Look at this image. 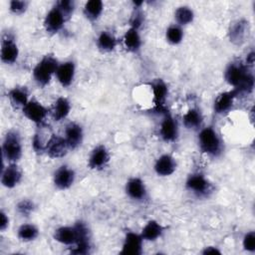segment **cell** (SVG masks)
Here are the masks:
<instances>
[{
  "label": "cell",
  "mask_w": 255,
  "mask_h": 255,
  "mask_svg": "<svg viewBox=\"0 0 255 255\" xmlns=\"http://www.w3.org/2000/svg\"><path fill=\"white\" fill-rule=\"evenodd\" d=\"M197 143L199 150L211 158L220 157L225 150L224 140L213 126H203L197 131Z\"/></svg>",
  "instance_id": "7a4b0ae2"
},
{
  "label": "cell",
  "mask_w": 255,
  "mask_h": 255,
  "mask_svg": "<svg viewBox=\"0 0 255 255\" xmlns=\"http://www.w3.org/2000/svg\"><path fill=\"white\" fill-rule=\"evenodd\" d=\"M239 93L235 89H230L224 92H221L216 96L213 102V112L216 115L222 116L229 113L235 103V100L238 98Z\"/></svg>",
  "instance_id": "ac0fdd59"
},
{
  "label": "cell",
  "mask_w": 255,
  "mask_h": 255,
  "mask_svg": "<svg viewBox=\"0 0 255 255\" xmlns=\"http://www.w3.org/2000/svg\"><path fill=\"white\" fill-rule=\"evenodd\" d=\"M149 87L152 94L154 109L157 113H160V115H162L167 111L165 108V103L169 95L168 85L163 79L157 78V79H153L149 83Z\"/></svg>",
  "instance_id": "8fae6325"
},
{
  "label": "cell",
  "mask_w": 255,
  "mask_h": 255,
  "mask_svg": "<svg viewBox=\"0 0 255 255\" xmlns=\"http://www.w3.org/2000/svg\"><path fill=\"white\" fill-rule=\"evenodd\" d=\"M36 208H37L36 203L34 202V200L30 198H22L15 205L16 212L23 217H28L32 215L35 212Z\"/></svg>",
  "instance_id": "836d02e7"
},
{
  "label": "cell",
  "mask_w": 255,
  "mask_h": 255,
  "mask_svg": "<svg viewBox=\"0 0 255 255\" xmlns=\"http://www.w3.org/2000/svg\"><path fill=\"white\" fill-rule=\"evenodd\" d=\"M125 192L130 200L137 203H145L149 199L147 186L139 176H131L127 180Z\"/></svg>",
  "instance_id": "ba28073f"
},
{
  "label": "cell",
  "mask_w": 255,
  "mask_h": 255,
  "mask_svg": "<svg viewBox=\"0 0 255 255\" xmlns=\"http://www.w3.org/2000/svg\"><path fill=\"white\" fill-rule=\"evenodd\" d=\"M181 122L186 129L198 131L204 126V117L198 107H191L183 114Z\"/></svg>",
  "instance_id": "484cf974"
},
{
  "label": "cell",
  "mask_w": 255,
  "mask_h": 255,
  "mask_svg": "<svg viewBox=\"0 0 255 255\" xmlns=\"http://www.w3.org/2000/svg\"><path fill=\"white\" fill-rule=\"evenodd\" d=\"M241 245L244 251L248 253L255 252V231L254 230H249L244 233L241 240Z\"/></svg>",
  "instance_id": "8d00e7d4"
},
{
  "label": "cell",
  "mask_w": 255,
  "mask_h": 255,
  "mask_svg": "<svg viewBox=\"0 0 255 255\" xmlns=\"http://www.w3.org/2000/svg\"><path fill=\"white\" fill-rule=\"evenodd\" d=\"M76 70L77 67L74 60L69 59L60 62L56 71L55 78L61 87L69 88L73 85L76 77Z\"/></svg>",
  "instance_id": "d6986e66"
},
{
  "label": "cell",
  "mask_w": 255,
  "mask_h": 255,
  "mask_svg": "<svg viewBox=\"0 0 255 255\" xmlns=\"http://www.w3.org/2000/svg\"><path fill=\"white\" fill-rule=\"evenodd\" d=\"M123 45L125 49L131 54H137L142 47L140 29L134 26H128L123 35Z\"/></svg>",
  "instance_id": "cb8c5ba5"
},
{
  "label": "cell",
  "mask_w": 255,
  "mask_h": 255,
  "mask_svg": "<svg viewBox=\"0 0 255 255\" xmlns=\"http://www.w3.org/2000/svg\"><path fill=\"white\" fill-rule=\"evenodd\" d=\"M184 188L197 198H208L214 192L215 186L203 172L193 171L187 175Z\"/></svg>",
  "instance_id": "5b68a950"
},
{
  "label": "cell",
  "mask_w": 255,
  "mask_h": 255,
  "mask_svg": "<svg viewBox=\"0 0 255 255\" xmlns=\"http://www.w3.org/2000/svg\"><path fill=\"white\" fill-rule=\"evenodd\" d=\"M158 134L161 140L167 143L176 141L179 136L178 122L168 111L161 115V121L158 128Z\"/></svg>",
  "instance_id": "9c48e42d"
},
{
  "label": "cell",
  "mask_w": 255,
  "mask_h": 255,
  "mask_svg": "<svg viewBox=\"0 0 255 255\" xmlns=\"http://www.w3.org/2000/svg\"><path fill=\"white\" fill-rule=\"evenodd\" d=\"M70 148L65 137L63 135L52 133L47 142L45 154L50 158L57 159L66 156Z\"/></svg>",
  "instance_id": "44dd1931"
},
{
  "label": "cell",
  "mask_w": 255,
  "mask_h": 255,
  "mask_svg": "<svg viewBox=\"0 0 255 255\" xmlns=\"http://www.w3.org/2000/svg\"><path fill=\"white\" fill-rule=\"evenodd\" d=\"M76 170L69 164H61L53 173V184L61 191L70 189L76 181Z\"/></svg>",
  "instance_id": "4fadbf2b"
},
{
  "label": "cell",
  "mask_w": 255,
  "mask_h": 255,
  "mask_svg": "<svg viewBox=\"0 0 255 255\" xmlns=\"http://www.w3.org/2000/svg\"><path fill=\"white\" fill-rule=\"evenodd\" d=\"M105 9L104 2L101 0H89L83 6V15L89 22H97Z\"/></svg>",
  "instance_id": "f1b7e54d"
},
{
  "label": "cell",
  "mask_w": 255,
  "mask_h": 255,
  "mask_svg": "<svg viewBox=\"0 0 255 255\" xmlns=\"http://www.w3.org/2000/svg\"><path fill=\"white\" fill-rule=\"evenodd\" d=\"M2 159L4 162H19L23 155L22 137L18 130L9 129L2 138Z\"/></svg>",
  "instance_id": "277c9868"
},
{
  "label": "cell",
  "mask_w": 255,
  "mask_h": 255,
  "mask_svg": "<svg viewBox=\"0 0 255 255\" xmlns=\"http://www.w3.org/2000/svg\"><path fill=\"white\" fill-rule=\"evenodd\" d=\"M80 238L79 229L77 224L74 222L71 225H62L56 228L53 232V239L64 246H74Z\"/></svg>",
  "instance_id": "e0dca14e"
},
{
  "label": "cell",
  "mask_w": 255,
  "mask_h": 255,
  "mask_svg": "<svg viewBox=\"0 0 255 255\" xmlns=\"http://www.w3.org/2000/svg\"><path fill=\"white\" fill-rule=\"evenodd\" d=\"M20 55V49L14 33L7 31L2 34L0 59L4 65L12 66L17 63Z\"/></svg>",
  "instance_id": "8992f818"
},
{
  "label": "cell",
  "mask_w": 255,
  "mask_h": 255,
  "mask_svg": "<svg viewBox=\"0 0 255 255\" xmlns=\"http://www.w3.org/2000/svg\"><path fill=\"white\" fill-rule=\"evenodd\" d=\"M16 235L19 241L24 243H30L35 241L39 237L40 229L34 223H23L18 227Z\"/></svg>",
  "instance_id": "f546056e"
},
{
  "label": "cell",
  "mask_w": 255,
  "mask_h": 255,
  "mask_svg": "<svg viewBox=\"0 0 255 255\" xmlns=\"http://www.w3.org/2000/svg\"><path fill=\"white\" fill-rule=\"evenodd\" d=\"M59 64L60 61L54 54L48 53L44 55L32 70V78L35 84L40 88L47 87L55 78Z\"/></svg>",
  "instance_id": "3957f363"
},
{
  "label": "cell",
  "mask_w": 255,
  "mask_h": 255,
  "mask_svg": "<svg viewBox=\"0 0 255 255\" xmlns=\"http://www.w3.org/2000/svg\"><path fill=\"white\" fill-rule=\"evenodd\" d=\"M21 112L29 122L37 127L44 126L47 118L50 116V108L46 107L36 98H31Z\"/></svg>",
  "instance_id": "52a82bcc"
},
{
  "label": "cell",
  "mask_w": 255,
  "mask_h": 255,
  "mask_svg": "<svg viewBox=\"0 0 255 255\" xmlns=\"http://www.w3.org/2000/svg\"><path fill=\"white\" fill-rule=\"evenodd\" d=\"M92 241H81L70 248V253L75 255H88L92 252Z\"/></svg>",
  "instance_id": "74e56055"
},
{
  "label": "cell",
  "mask_w": 255,
  "mask_h": 255,
  "mask_svg": "<svg viewBox=\"0 0 255 255\" xmlns=\"http://www.w3.org/2000/svg\"><path fill=\"white\" fill-rule=\"evenodd\" d=\"M71 110L72 105L69 99L60 96L54 101L53 106L50 108V116L54 122L60 123L69 117Z\"/></svg>",
  "instance_id": "4316f807"
},
{
  "label": "cell",
  "mask_w": 255,
  "mask_h": 255,
  "mask_svg": "<svg viewBox=\"0 0 255 255\" xmlns=\"http://www.w3.org/2000/svg\"><path fill=\"white\" fill-rule=\"evenodd\" d=\"M10 226V217L4 209L0 211V231L5 232Z\"/></svg>",
  "instance_id": "f35d334b"
},
{
  "label": "cell",
  "mask_w": 255,
  "mask_h": 255,
  "mask_svg": "<svg viewBox=\"0 0 255 255\" xmlns=\"http://www.w3.org/2000/svg\"><path fill=\"white\" fill-rule=\"evenodd\" d=\"M51 135L52 133L47 135V133L43 130V126L38 127V129L35 131L31 139V145H32L33 151L37 154H44L47 142Z\"/></svg>",
  "instance_id": "1f68e13d"
},
{
  "label": "cell",
  "mask_w": 255,
  "mask_h": 255,
  "mask_svg": "<svg viewBox=\"0 0 255 255\" xmlns=\"http://www.w3.org/2000/svg\"><path fill=\"white\" fill-rule=\"evenodd\" d=\"M177 169V160L170 153L160 154L153 163V170L159 177L172 175Z\"/></svg>",
  "instance_id": "7402d4cb"
},
{
  "label": "cell",
  "mask_w": 255,
  "mask_h": 255,
  "mask_svg": "<svg viewBox=\"0 0 255 255\" xmlns=\"http://www.w3.org/2000/svg\"><path fill=\"white\" fill-rule=\"evenodd\" d=\"M165 40L169 45L177 46L182 43L184 39V29L183 27L172 23L165 30Z\"/></svg>",
  "instance_id": "d6a6232c"
},
{
  "label": "cell",
  "mask_w": 255,
  "mask_h": 255,
  "mask_svg": "<svg viewBox=\"0 0 255 255\" xmlns=\"http://www.w3.org/2000/svg\"><path fill=\"white\" fill-rule=\"evenodd\" d=\"M23 170L18 162H4L2 161V168L0 173V181L3 187L13 189L17 187L23 179Z\"/></svg>",
  "instance_id": "30bf717a"
},
{
  "label": "cell",
  "mask_w": 255,
  "mask_h": 255,
  "mask_svg": "<svg viewBox=\"0 0 255 255\" xmlns=\"http://www.w3.org/2000/svg\"><path fill=\"white\" fill-rule=\"evenodd\" d=\"M54 5L60 9V11L66 16L68 20L71 19L76 10V3L73 0H60L57 1Z\"/></svg>",
  "instance_id": "d590c367"
},
{
  "label": "cell",
  "mask_w": 255,
  "mask_h": 255,
  "mask_svg": "<svg viewBox=\"0 0 255 255\" xmlns=\"http://www.w3.org/2000/svg\"><path fill=\"white\" fill-rule=\"evenodd\" d=\"M7 99L14 109L21 111L31 100L30 91L26 86L16 85L7 92Z\"/></svg>",
  "instance_id": "603a6c76"
},
{
  "label": "cell",
  "mask_w": 255,
  "mask_h": 255,
  "mask_svg": "<svg viewBox=\"0 0 255 255\" xmlns=\"http://www.w3.org/2000/svg\"><path fill=\"white\" fill-rule=\"evenodd\" d=\"M202 254H222V251L219 249V247L215 246V245H208L203 247Z\"/></svg>",
  "instance_id": "ab89813d"
},
{
  "label": "cell",
  "mask_w": 255,
  "mask_h": 255,
  "mask_svg": "<svg viewBox=\"0 0 255 255\" xmlns=\"http://www.w3.org/2000/svg\"><path fill=\"white\" fill-rule=\"evenodd\" d=\"M225 82L232 88L238 91L239 95L251 94L254 89L255 79L252 69L248 68L243 61H231L223 72Z\"/></svg>",
  "instance_id": "6da1fadb"
},
{
  "label": "cell",
  "mask_w": 255,
  "mask_h": 255,
  "mask_svg": "<svg viewBox=\"0 0 255 255\" xmlns=\"http://www.w3.org/2000/svg\"><path fill=\"white\" fill-rule=\"evenodd\" d=\"M119 41L117 36L110 30H102L96 38V46L101 53L108 54L116 51Z\"/></svg>",
  "instance_id": "83f0119b"
},
{
  "label": "cell",
  "mask_w": 255,
  "mask_h": 255,
  "mask_svg": "<svg viewBox=\"0 0 255 255\" xmlns=\"http://www.w3.org/2000/svg\"><path fill=\"white\" fill-rule=\"evenodd\" d=\"M63 136L65 137L70 150H75L79 148L84 141V128L79 123L71 121L66 124Z\"/></svg>",
  "instance_id": "ffe728a7"
},
{
  "label": "cell",
  "mask_w": 255,
  "mask_h": 255,
  "mask_svg": "<svg viewBox=\"0 0 255 255\" xmlns=\"http://www.w3.org/2000/svg\"><path fill=\"white\" fill-rule=\"evenodd\" d=\"M173 17L175 21L174 23L184 28L185 26H188L191 23H193L195 18V13L191 7L187 5H181L174 10Z\"/></svg>",
  "instance_id": "4dcf8cb0"
},
{
  "label": "cell",
  "mask_w": 255,
  "mask_h": 255,
  "mask_svg": "<svg viewBox=\"0 0 255 255\" xmlns=\"http://www.w3.org/2000/svg\"><path fill=\"white\" fill-rule=\"evenodd\" d=\"M250 33V25L248 20L244 18L237 19L230 23L227 36L229 41L236 46H240L245 43Z\"/></svg>",
  "instance_id": "9a60e30c"
},
{
  "label": "cell",
  "mask_w": 255,
  "mask_h": 255,
  "mask_svg": "<svg viewBox=\"0 0 255 255\" xmlns=\"http://www.w3.org/2000/svg\"><path fill=\"white\" fill-rule=\"evenodd\" d=\"M167 228V226L163 225L159 221L155 219H149L142 226L139 233L144 242H155L163 236Z\"/></svg>",
  "instance_id": "d4e9b609"
},
{
  "label": "cell",
  "mask_w": 255,
  "mask_h": 255,
  "mask_svg": "<svg viewBox=\"0 0 255 255\" xmlns=\"http://www.w3.org/2000/svg\"><path fill=\"white\" fill-rule=\"evenodd\" d=\"M29 2L26 0H11L9 2V12L15 16H21L26 13Z\"/></svg>",
  "instance_id": "e575fe53"
},
{
  "label": "cell",
  "mask_w": 255,
  "mask_h": 255,
  "mask_svg": "<svg viewBox=\"0 0 255 255\" xmlns=\"http://www.w3.org/2000/svg\"><path fill=\"white\" fill-rule=\"evenodd\" d=\"M110 161H111V152L109 148L104 143H100L94 146L93 149L91 150L88 156L87 165L91 170L101 171L107 168Z\"/></svg>",
  "instance_id": "7c38bea8"
},
{
  "label": "cell",
  "mask_w": 255,
  "mask_h": 255,
  "mask_svg": "<svg viewBox=\"0 0 255 255\" xmlns=\"http://www.w3.org/2000/svg\"><path fill=\"white\" fill-rule=\"evenodd\" d=\"M144 240L140 233L134 231H127L122 243L120 254L122 255H141L143 252Z\"/></svg>",
  "instance_id": "2e32d148"
},
{
  "label": "cell",
  "mask_w": 255,
  "mask_h": 255,
  "mask_svg": "<svg viewBox=\"0 0 255 255\" xmlns=\"http://www.w3.org/2000/svg\"><path fill=\"white\" fill-rule=\"evenodd\" d=\"M69 20L55 5L45 15L43 26L47 34L53 36L59 34Z\"/></svg>",
  "instance_id": "5bb4252c"
}]
</instances>
